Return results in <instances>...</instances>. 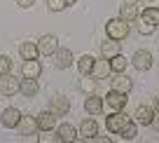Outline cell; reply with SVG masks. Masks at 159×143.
Returning a JSON list of instances; mask_svg holds the SVG:
<instances>
[{
    "mask_svg": "<svg viewBox=\"0 0 159 143\" xmlns=\"http://www.w3.org/2000/svg\"><path fill=\"white\" fill-rule=\"evenodd\" d=\"M40 141L42 143H61V136L59 134H52V129H49V131H45V136L40 138Z\"/></svg>",
    "mask_w": 159,
    "mask_h": 143,
    "instance_id": "4dcf8cb0",
    "label": "cell"
},
{
    "mask_svg": "<svg viewBox=\"0 0 159 143\" xmlns=\"http://www.w3.org/2000/svg\"><path fill=\"white\" fill-rule=\"evenodd\" d=\"M103 108H105V103H103V99H101L98 94H87L84 110L89 115H101V113H103Z\"/></svg>",
    "mask_w": 159,
    "mask_h": 143,
    "instance_id": "5bb4252c",
    "label": "cell"
},
{
    "mask_svg": "<svg viewBox=\"0 0 159 143\" xmlns=\"http://www.w3.org/2000/svg\"><path fill=\"white\" fill-rule=\"evenodd\" d=\"M119 134H122V138H124V141H136V136H138V124H136V122H129Z\"/></svg>",
    "mask_w": 159,
    "mask_h": 143,
    "instance_id": "4316f807",
    "label": "cell"
},
{
    "mask_svg": "<svg viewBox=\"0 0 159 143\" xmlns=\"http://www.w3.org/2000/svg\"><path fill=\"white\" fill-rule=\"evenodd\" d=\"M145 7H159V0H140Z\"/></svg>",
    "mask_w": 159,
    "mask_h": 143,
    "instance_id": "836d02e7",
    "label": "cell"
},
{
    "mask_svg": "<svg viewBox=\"0 0 159 143\" xmlns=\"http://www.w3.org/2000/svg\"><path fill=\"white\" fill-rule=\"evenodd\" d=\"M103 103L108 106L110 110H124V108H126V94L110 89V92H108V96L103 99Z\"/></svg>",
    "mask_w": 159,
    "mask_h": 143,
    "instance_id": "9c48e42d",
    "label": "cell"
},
{
    "mask_svg": "<svg viewBox=\"0 0 159 143\" xmlns=\"http://www.w3.org/2000/svg\"><path fill=\"white\" fill-rule=\"evenodd\" d=\"M108 61H110V70H112V73H124L126 66H129V59H126L124 54H115L112 59H108Z\"/></svg>",
    "mask_w": 159,
    "mask_h": 143,
    "instance_id": "484cf974",
    "label": "cell"
},
{
    "mask_svg": "<svg viewBox=\"0 0 159 143\" xmlns=\"http://www.w3.org/2000/svg\"><path fill=\"white\" fill-rule=\"evenodd\" d=\"M131 66H134L136 70H140V73L150 70L152 68V54H150L148 50H138L134 56H131Z\"/></svg>",
    "mask_w": 159,
    "mask_h": 143,
    "instance_id": "52a82bcc",
    "label": "cell"
},
{
    "mask_svg": "<svg viewBox=\"0 0 159 143\" xmlns=\"http://www.w3.org/2000/svg\"><path fill=\"white\" fill-rule=\"evenodd\" d=\"M91 141H98V143H110V138H108V136H98V134H96V136L91 138Z\"/></svg>",
    "mask_w": 159,
    "mask_h": 143,
    "instance_id": "e575fe53",
    "label": "cell"
},
{
    "mask_svg": "<svg viewBox=\"0 0 159 143\" xmlns=\"http://www.w3.org/2000/svg\"><path fill=\"white\" fill-rule=\"evenodd\" d=\"M138 33H140V35H152V33H154V26L140 19V21H138Z\"/></svg>",
    "mask_w": 159,
    "mask_h": 143,
    "instance_id": "f546056e",
    "label": "cell"
},
{
    "mask_svg": "<svg viewBox=\"0 0 159 143\" xmlns=\"http://www.w3.org/2000/svg\"><path fill=\"white\" fill-rule=\"evenodd\" d=\"M152 108H154V110H159V94L154 96V103H152Z\"/></svg>",
    "mask_w": 159,
    "mask_h": 143,
    "instance_id": "d590c367",
    "label": "cell"
},
{
    "mask_svg": "<svg viewBox=\"0 0 159 143\" xmlns=\"http://www.w3.org/2000/svg\"><path fill=\"white\" fill-rule=\"evenodd\" d=\"M56 134L61 136V143H70V141H75L77 138V131H75V127L73 124H68V122H63L59 129H56Z\"/></svg>",
    "mask_w": 159,
    "mask_h": 143,
    "instance_id": "44dd1931",
    "label": "cell"
},
{
    "mask_svg": "<svg viewBox=\"0 0 159 143\" xmlns=\"http://www.w3.org/2000/svg\"><path fill=\"white\" fill-rule=\"evenodd\" d=\"M129 122H131V117L124 110H110V115L105 117V127H108L110 134H119Z\"/></svg>",
    "mask_w": 159,
    "mask_h": 143,
    "instance_id": "7a4b0ae2",
    "label": "cell"
},
{
    "mask_svg": "<svg viewBox=\"0 0 159 143\" xmlns=\"http://www.w3.org/2000/svg\"><path fill=\"white\" fill-rule=\"evenodd\" d=\"M80 136L82 138H87V141H91V138L98 134V124H96V120L94 117H87V120H82V124H80Z\"/></svg>",
    "mask_w": 159,
    "mask_h": 143,
    "instance_id": "ac0fdd59",
    "label": "cell"
},
{
    "mask_svg": "<svg viewBox=\"0 0 159 143\" xmlns=\"http://www.w3.org/2000/svg\"><path fill=\"white\" fill-rule=\"evenodd\" d=\"M40 73H42V64H40L38 59H26L24 64H21V78H33V80H38Z\"/></svg>",
    "mask_w": 159,
    "mask_h": 143,
    "instance_id": "8fae6325",
    "label": "cell"
},
{
    "mask_svg": "<svg viewBox=\"0 0 159 143\" xmlns=\"http://www.w3.org/2000/svg\"><path fill=\"white\" fill-rule=\"evenodd\" d=\"M152 117H154V108H150V106H138L136 113H134V122L143 124V127H150Z\"/></svg>",
    "mask_w": 159,
    "mask_h": 143,
    "instance_id": "2e32d148",
    "label": "cell"
},
{
    "mask_svg": "<svg viewBox=\"0 0 159 143\" xmlns=\"http://www.w3.org/2000/svg\"><path fill=\"white\" fill-rule=\"evenodd\" d=\"M0 94H2V96H14V94H19V78H14L12 73L0 75Z\"/></svg>",
    "mask_w": 159,
    "mask_h": 143,
    "instance_id": "8992f818",
    "label": "cell"
},
{
    "mask_svg": "<svg viewBox=\"0 0 159 143\" xmlns=\"http://www.w3.org/2000/svg\"><path fill=\"white\" fill-rule=\"evenodd\" d=\"M105 35H108L110 40L122 42V40H126V35H129V24H126L124 19H119V17L105 21Z\"/></svg>",
    "mask_w": 159,
    "mask_h": 143,
    "instance_id": "6da1fadb",
    "label": "cell"
},
{
    "mask_svg": "<svg viewBox=\"0 0 159 143\" xmlns=\"http://www.w3.org/2000/svg\"><path fill=\"white\" fill-rule=\"evenodd\" d=\"M49 110L56 115V117H66V115L70 113V101H68V96H63V94H52Z\"/></svg>",
    "mask_w": 159,
    "mask_h": 143,
    "instance_id": "3957f363",
    "label": "cell"
},
{
    "mask_svg": "<svg viewBox=\"0 0 159 143\" xmlns=\"http://www.w3.org/2000/svg\"><path fill=\"white\" fill-rule=\"evenodd\" d=\"M131 2H138V0H131Z\"/></svg>",
    "mask_w": 159,
    "mask_h": 143,
    "instance_id": "74e56055",
    "label": "cell"
},
{
    "mask_svg": "<svg viewBox=\"0 0 159 143\" xmlns=\"http://www.w3.org/2000/svg\"><path fill=\"white\" fill-rule=\"evenodd\" d=\"M150 124H152V129H157V131H159V110H154V117H152V122H150Z\"/></svg>",
    "mask_w": 159,
    "mask_h": 143,
    "instance_id": "d6a6232c",
    "label": "cell"
},
{
    "mask_svg": "<svg viewBox=\"0 0 159 143\" xmlns=\"http://www.w3.org/2000/svg\"><path fill=\"white\" fill-rule=\"evenodd\" d=\"M138 17H140V7L136 2H131V0H126L124 5L119 7V19H124L126 24H134Z\"/></svg>",
    "mask_w": 159,
    "mask_h": 143,
    "instance_id": "30bf717a",
    "label": "cell"
},
{
    "mask_svg": "<svg viewBox=\"0 0 159 143\" xmlns=\"http://www.w3.org/2000/svg\"><path fill=\"white\" fill-rule=\"evenodd\" d=\"M19 92L30 99V96H35V94L40 92V82H38V80H33V78H21L19 80Z\"/></svg>",
    "mask_w": 159,
    "mask_h": 143,
    "instance_id": "d6986e66",
    "label": "cell"
},
{
    "mask_svg": "<svg viewBox=\"0 0 159 143\" xmlns=\"http://www.w3.org/2000/svg\"><path fill=\"white\" fill-rule=\"evenodd\" d=\"M56 50H59V38H56V35L47 33V35H42V38L38 40V52L42 56H52Z\"/></svg>",
    "mask_w": 159,
    "mask_h": 143,
    "instance_id": "277c9868",
    "label": "cell"
},
{
    "mask_svg": "<svg viewBox=\"0 0 159 143\" xmlns=\"http://www.w3.org/2000/svg\"><path fill=\"white\" fill-rule=\"evenodd\" d=\"M91 75H94V78H98V80L110 78V75H112V70H110V61L105 59V56L94 59V70H91Z\"/></svg>",
    "mask_w": 159,
    "mask_h": 143,
    "instance_id": "e0dca14e",
    "label": "cell"
},
{
    "mask_svg": "<svg viewBox=\"0 0 159 143\" xmlns=\"http://www.w3.org/2000/svg\"><path fill=\"white\" fill-rule=\"evenodd\" d=\"M12 73V59L7 54H0V75Z\"/></svg>",
    "mask_w": 159,
    "mask_h": 143,
    "instance_id": "83f0119b",
    "label": "cell"
},
{
    "mask_svg": "<svg viewBox=\"0 0 159 143\" xmlns=\"http://www.w3.org/2000/svg\"><path fill=\"white\" fill-rule=\"evenodd\" d=\"M77 70H80V75H91V70H94V56L82 54L77 59Z\"/></svg>",
    "mask_w": 159,
    "mask_h": 143,
    "instance_id": "603a6c76",
    "label": "cell"
},
{
    "mask_svg": "<svg viewBox=\"0 0 159 143\" xmlns=\"http://www.w3.org/2000/svg\"><path fill=\"white\" fill-rule=\"evenodd\" d=\"M16 5L26 10V7H33V5H35V0H16Z\"/></svg>",
    "mask_w": 159,
    "mask_h": 143,
    "instance_id": "1f68e13d",
    "label": "cell"
},
{
    "mask_svg": "<svg viewBox=\"0 0 159 143\" xmlns=\"http://www.w3.org/2000/svg\"><path fill=\"white\" fill-rule=\"evenodd\" d=\"M19 120H21L19 108H5L0 113V122H2V127H7V129H16Z\"/></svg>",
    "mask_w": 159,
    "mask_h": 143,
    "instance_id": "4fadbf2b",
    "label": "cell"
},
{
    "mask_svg": "<svg viewBox=\"0 0 159 143\" xmlns=\"http://www.w3.org/2000/svg\"><path fill=\"white\" fill-rule=\"evenodd\" d=\"M80 89L84 94H96V89H98V78H94V75H82Z\"/></svg>",
    "mask_w": 159,
    "mask_h": 143,
    "instance_id": "7402d4cb",
    "label": "cell"
},
{
    "mask_svg": "<svg viewBox=\"0 0 159 143\" xmlns=\"http://www.w3.org/2000/svg\"><path fill=\"white\" fill-rule=\"evenodd\" d=\"M110 89H115V92H122V94H129L131 89H134V80L126 78L124 73H115L112 80H110Z\"/></svg>",
    "mask_w": 159,
    "mask_h": 143,
    "instance_id": "ba28073f",
    "label": "cell"
},
{
    "mask_svg": "<svg viewBox=\"0 0 159 143\" xmlns=\"http://www.w3.org/2000/svg\"><path fill=\"white\" fill-rule=\"evenodd\" d=\"M16 129H19L21 136H33L35 131H38V122H35L33 115H21L19 124H16Z\"/></svg>",
    "mask_w": 159,
    "mask_h": 143,
    "instance_id": "9a60e30c",
    "label": "cell"
},
{
    "mask_svg": "<svg viewBox=\"0 0 159 143\" xmlns=\"http://www.w3.org/2000/svg\"><path fill=\"white\" fill-rule=\"evenodd\" d=\"M52 59H54V68L66 70V68H70V66H73L75 56H73V52H70V50H66V47H59V50L52 54Z\"/></svg>",
    "mask_w": 159,
    "mask_h": 143,
    "instance_id": "5b68a950",
    "label": "cell"
},
{
    "mask_svg": "<svg viewBox=\"0 0 159 143\" xmlns=\"http://www.w3.org/2000/svg\"><path fill=\"white\" fill-rule=\"evenodd\" d=\"M35 122H38V129H40V131H49V129L56 127V115L47 108V110H42V113H38Z\"/></svg>",
    "mask_w": 159,
    "mask_h": 143,
    "instance_id": "7c38bea8",
    "label": "cell"
},
{
    "mask_svg": "<svg viewBox=\"0 0 159 143\" xmlns=\"http://www.w3.org/2000/svg\"><path fill=\"white\" fill-rule=\"evenodd\" d=\"M47 7H49V12H63L68 2L66 0H47Z\"/></svg>",
    "mask_w": 159,
    "mask_h": 143,
    "instance_id": "f1b7e54d",
    "label": "cell"
},
{
    "mask_svg": "<svg viewBox=\"0 0 159 143\" xmlns=\"http://www.w3.org/2000/svg\"><path fill=\"white\" fill-rule=\"evenodd\" d=\"M115 54H122V47H119L117 40H105V42H101V56H105V59H112Z\"/></svg>",
    "mask_w": 159,
    "mask_h": 143,
    "instance_id": "ffe728a7",
    "label": "cell"
},
{
    "mask_svg": "<svg viewBox=\"0 0 159 143\" xmlns=\"http://www.w3.org/2000/svg\"><path fill=\"white\" fill-rule=\"evenodd\" d=\"M66 2H68V7H70V5H75V2H77V0H66Z\"/></svg>",
    "mask_w": 159,
    "mask_h": 143,
    "instance_id": "8d00e7d4",
    "label": "cell"
},
{
    "mask_svg": "<svg viewBox=\"0 0 159 143\" xmlns=\"http://www.w3.org/2000/svg\"><path fill=\"white\" fill-rule=\"evenodd\" d=\"M138 19L148 21V24H152L154 28H157V26H159V7H145V10H140Z\"/></svg>",
    "mask_w": 159,
    "mask_h": 143,
    "instance_id": "cb8c5ba5",
    "label": "cell"
},
{
    "mask_svg": "<svg viewBox=\"0 0 159 143\" xmlns=\"http://www.w3.org/2000/svg\"><path fill=\"white\" fill-rule=\"evenodd\" d=\"M19 54H21V59H38V42H21V47H19Z\"/></svg>",
    "mask_w": 159,
    "mask_h": 143,
    "instance_id": "d4e9b609",
    "label": "cell"
}]
</instances>
